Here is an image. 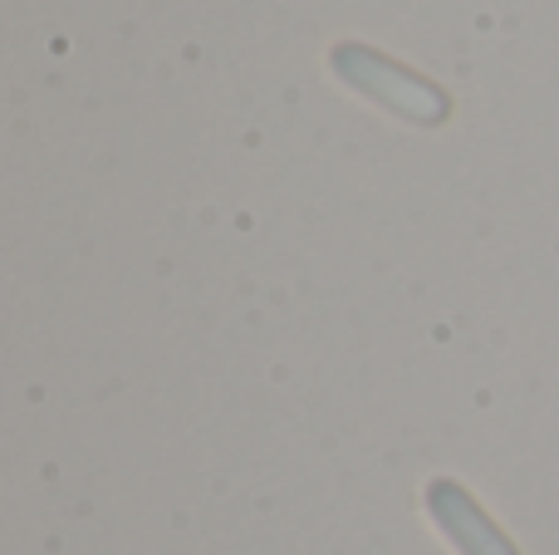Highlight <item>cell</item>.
<instances>
[{
  "instance_id": "2",
  "label": "cell",
  "mask_w": 559,
  "mask_h": 555,
  "mask_svg": "<svg viewBox=\"0 0 559 555\" xmlns=\"http://www.w3.org/2000/svg\"><path fill=\"white\" fill-rule=\"evenodd\" d=\"M427 517L442 527V536L462 555H521L515 541L481 511V501L452 477L427 482Z\"/></svg>"
},
{
  "instance_id": "1",
  "label": "cell",
  "mask_w": 559,
  "mask_h": 555,
  "mask_svg": "<svg viewBox=\"0 0 559 555\" xmlns=\"http://www.w3.org/2000/svg\"><path fill=\"white\" fill-rule=\"evenodd\" d=\"M329 64H334V74L344 79L348 88H358V94L373 98L388 114H403V118H413V123H442V118L452 114V98H447L432 79L393 64L388 55H378V49H368V45L344 39V45H334Z\"/></svg>"
}]
</instances>
